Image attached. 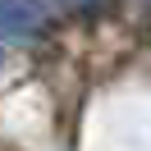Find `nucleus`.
I'll return each mask as SVG.
<instances>
[{"label": "nucleus", "instance_id": "obj_1", "mask_svg": "<svg viewBox=\"0 0 151 151\" xmlns=\"http://www.w3.org/2000/svg\"><path fill=\"white\" fill-rule=\"evenodd\" d=\"M37 28H41L37 0H0V32L5 37H32Z\"/></svg>", "mask_w": 151, "mask_h": 151}, {"label": "nucleus", "instance_id": "obj_2", "mask_svg": "<svg viewBox=\"0 0 151 151\" xmlns=\"http://www.w3.org/2000/svg\"><path fill=\"white\" fill-rule=\"evenodd\" d=\"M69 5H87V0H69Z\"/></svg>", "mask_w": 151, "mask_h": 151}]
</instances>
